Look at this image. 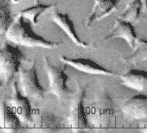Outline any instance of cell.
Listing matches in <instances>:
<instances>
[{
    "label": "cell",
    "mask_w": 147,
    "mask_h": 133,
    "mask_svg": "<svg viewBox=\"0 0 147 133\" xmlns=\"http://www.w3.org/2000/svg\"><path fill=\"white\" fill-rule=\"evenodd\" d=\"M5 36L9 41L17 45L49 49L59 46V43L48 41L36 34L31 28V24L20 15H18L15 21L11 23Z\"/></svg>",
    "instance_id": "6da1fadb"
},
{
    "label": "cell",
    "mask_w": 147,
    "mask_h": 133,
    "mask_svg": "<svg viewBox=\"0 0 147 133\" xmlns=\"http://www.w3.org/2000/svg\"><path fill=\"white\" fill-rule=\"evenodd\" d=\"M87 115L90 126L97 130H107L111 125L115 115V105L106 91H99L95 94Z\"/></svg>",
    "instance_id": "7a4b0ae2"
},
{
    "label": "cell",
    "mask_w": 147,
    "mask_h": 133,
    "mask_svg": "<svg viewBox=\"0 0 147 133\" xmlns=\"http://www.w3.org/2000/svg\"><path fill=\"white\" fill-rule=\"evenodd\" d=\"M86 93L87 87L85 85H78L70 98L67 121L72 131L82 132L90 129L88 115L84 107Z\"/></svg>",
    "instance_id": "3957f363"
},
{
    "label": "cell",
    "mask_w": 147,
    "mask_h": 133,
    "mask_svg": "<svg viewBox=\"0 0 147 133\" xmlns=\"http://www.w3.org/2000/svg\"><path fill=\"white\" fill-rule=\"evenodd\" d=\"M43 62L49 79V93L53 94L61 104H64L74 93L67 85V75L66 70L67 65L63 63L59 66H54L47 57L43 58Z\"/></svg>",
    "instance_id": "277c9868"
},
{
    "label": "cell",
    "mask_w": 147,
    "mask_h": 133,
    "mask_svg": "<svg viewBox=\"0 0 147 133\" xmlns=\"http://www.w3.org/2000/svg\"><path fill=\"white\" fill-rule=\"evenodd\" d=\"M19 84L21 92L28 98L42 100L44 98L45 89L41 86L36 68V61L32 59L25 66L19 69Z\"/></svg>",
    "instance_id": "5b68a950"
},
{
    "label": "cell",
    "mask_w": 147,
    "mask_h": 133,
    "mask_svg": "<svg viewBox=\"0 0 147 133\" xmlns=\"http://www.w3.org/2000/svg\"><path fill=\"white\" fill-rule=\"evenodd\" d=\"M24 54L18 47L5 43L0 48V76L9 83L19 71Z\"/></svg>",
    "instance_id": "8992f818"
},
{
    "label": "cell",
    "mask_w": 147,
    "mask_h": 133,
    "mask_svg": "<svg viewBox=\"0 0 147 133\" xmlns=\"http://www.w3.org/2000/svg\"><path fill=\"white\" fill-rule=\"evenodd\" d=\"M28 124L30 130L35 132H55L63 130V126L57 117L54 113L46 111L32 115V118Z\"/></svg>",
    "instance_id": "52a82bcc"
},
{
    "label": "cell",
    "mask_w": 147,
    "mask_h": 133,
    "mask_svg": "<svg viewBox=\"0 0 147 133\" xmlns=\"http://www.w3.org/2000/svg\"><path fill=\"white\" fill-rule=\"evenodd\" d=\"M60 60L62 63L72 66L77 71L94 75H107V76H115L116 74L110 71L95 61L88 58H67L66 56H61Z\"/></svg>",
    "instance_id": "ba28073f"
},
{
    "label": "cell",
    "mask_w": 147,
    "mask_h": 133,
    "mask_svg": "<svg viewBox=\"0 0 147 133\" xmlns=\"http://www.w3.org/2000/svg\"><path fill=\"white\" fill-rule=\"evenodd\" d=\"M122 113L129 121H140L147 118V95L138 94L130 98L123 105Z\"/></svg>",
    "instance_id": "9c48e42d"
},
{
    "label": "cell",
    "mask_w": 147,
    "mask_h": 133,
    "mask_svg": "<svg viewBox=\"0 0 147 133\" xmlns=\"http://www.w3.org/2000/svg\"><path fill=\"white\" fill-rule=\"evenodd\" d=\"M10 103V106L19 118L20 121L22 123L29 124L32 118L30 103L29 98L18 90V87L16 82H13L12 84V95L11 97Z\"/></svg>",
    "instance_id": "30bf717a"
},
{
    "label": "cell",
    "mask_w": 147,
    "mask_h": 133,
    "mask_svg": "<svg viewBox=\"0 0 147 133\" xmlns=\"http://www.w3.org/2000/svg\"><path fill=\"white\" fill-rule=\"evenodd\" d=\"M51 18L53 22L58 25L62 31L65 32L67 36L73 42V43H75V45L81 47V48H91L92 45L89 43H87L85 42H82L80 37L78 36L76 30H75V25L72 20L69 18V16L65 13H61L58 11L56 9H54L51 13Z\"/></svg>",
    "instance_id": "8fae6325"
},
{
    "label": "cell",
    "mask_w": 147,
    "mask_h": 133,
    "mask_svg": "<svg viewBox=\"0 0 147 133\" xmlns=\"http://www.w3.org/2000/svg\"><path fill=\"white\" fill-rule=\"evenodd\" d=\"M116 38H121L125 40L131 48L135 47L136 42L138 39L137 37V34L132 24L121 20L119 18L115 20L113 30L104 38V41H108Z\"/></svg>",
    "instance_id": "7c38bea8"
},
{
    "label": "cell",
    "mask_w": 147,
    "mask_h": 133,
    "mask_svg": "<svg viewBox=\"0 0 147 133\" xmlns=\"http://www.w3.org/2000/svg\"><path fill=\"white\" fill-rule=\"evenodd\" d=\"M118 5V0H94V5L87 19L86 26L89 28L94 22L110 15L116 10Z\"/></svg>",
    "instance_id": "4fadbf2b"
},
{
    "label": "cell",
    "mask_w": 147,
    "mask_h": 133,
    "mask_svg": "<svg viewBox=\"0 0 147 133\" xmlns=\"http://www.w3.org/2000/svg\"><path fill=\"white\" fill-rule=\"evenodd\" d=\"M21 127V121L13 112L10 105L3 100L0 103V129L6 132L18 131Z\"/></svg>",
    "instance_id": "5bb4252c"
},
{
    "label": "cell",
    "mask_w": 147,
    "mask_h": 133,
    "mask_svg": "<svg viewBox=\"0 0 147 133\" xmlns=\"http://www.w3.org/2000/svg\"><path fill=\"white\" fill-rule=\"evenodd\" d=\"M124 86L138 92L147 89V71L131 69L120 76Z\"/></svg>",
    "instance_id": "9a60e30c"
},
{
    "label": "cell",
    "mask_w": 147,
    "mask_h": 133,
    "mask_svg": "<svg viewBox=\"0 0 147 133\" xmlns=\"http://www.w3.org/2000/svg\"><path fill=\"white\" fill-rule=\"evenodd\" d=\"M142 9L144 8L140 0H131L126 5L125 10L120 14L119 18L131 24H135L139 18Z\"/></svg>",
    "instance_id": "2e32d148"
},
{
    "label": "cell",
    "mask_w": 147,
    "mask_h": 133,
    "mask_svg": "<svg viewBox=\"0 0 147 133\" xmlns=\"http://www.w3.org/2000/svg\"><path fill=\"white\" fill-rule=\"evenodd\" d=\"M133 49V52L124 59L125 62L138 65L142 61L147 60V40L138 39Z\"/></svg>",
    "instance_id": "e0dca14e"
},
{
    "label": "cell",
    "mask_w": 147,
    "mask_h": 133,
    "mask_svg": "<svg viewBox=\"0 0 147 133\" xmlns=\"http://www.w3.org/2000/svg\"><path fill=\"white\" fill-rule=\"evenodd\" d=\"M51 5H44V4H36L30 7H28L19 12L18 15L22 16L24 19L30 22L32 25H37L38 17L47 10L51 8Z\"/></svg>",
    "instance_id": "ac0fdd59"
},
{
    "label": "cell",
    "mask_w": 147,
    "mask_h": 133,
    "mask_svg": "<svg viewBox=\"0 0 147 133\" xmlns=\"http://www.w3.org/2000/svg\"><path fill=\"white\" fill-rule=\"evenodd\" d=\"M12 23L11 11L7 5L0 4V36L6 34Z\"/></svg>",
    "instance_id": "d6986e66"
},
{
    "label": "cell",
    "mask_w": 147,
    "mask_h": 133,
    "mask_svg": "<svg viewBox=\"0 0 147 133\" xmlns=\"http://www.w3.org/2000/svg\"><path fill=\"white\" fill-rule=\"evenodd\" d=\"M138 129H139L140 131L147 133V118H144V119L139 121Z\"/></svg>",
    "instance_id": "ffe728a7"
},
{
    "label": "cell",
    "mask_w": 147,
    "mask_h": 133,
    "mask_svg": "<svg viewBox=\"0 0 147 133\" xmlns=\"http://www.w3.org/2000/svg\"><path fill=\"white\" fill-rule=\"evenodd\" d=\"M142 5H143V8L144 10L147 12V0H140Z\"/></svg>",
    "instance_id": "44dd1931"
},
{
    "label": "cell",
    "mask_w": 147,
    "mask_h": 133,
    "mask_svg": "<svg viewBox=\"0 0 147 133\" xmlns=\"http://www.w3.org/2000/svg\"><path fill=\"white\" fill-rule=\"evenodd\" d=\"M9 1H10L11 3H12V4H17V3L19 2V0H9Z\"/></svg>",
    "instance_id": "7402d4cb"
},
{
    "label": "cell",
    "mask_w": 147,
    "mask_h": 133,
    "mask_svg": "<svg viewBox=\"0 0 147 133\" xmlns=\"http://www.w3.org/2000/svg\"><path fill=\"white\" fill-rule=\"evenodd\" d=\"M2 87V83H1V82H0V87Z\"/></svg>",
    "instance_id": "603a6c76"
}]
</instances>
